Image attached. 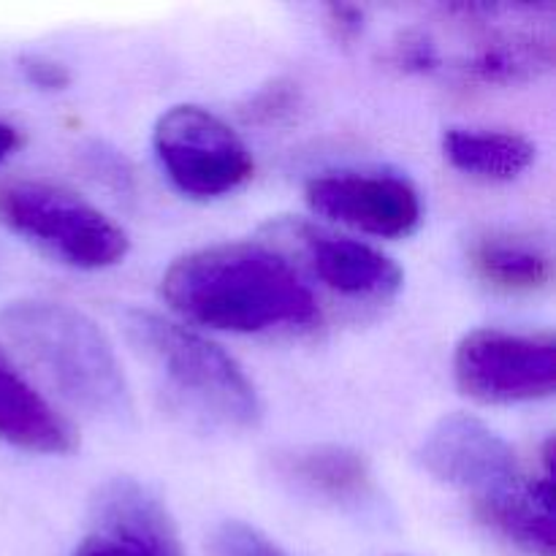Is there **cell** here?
<instances>
[{
    "mask_svg": "<svg viewBox=\"0 0 556 556\" xmlns=\"http://www.w3.org/2000/svg\"><path fill=\"white\" fill-rule=\"evenodd\" d=\"M394 63L405 71H432L440 63V54L424 33L410 30L394 43Z\"/></svg>",
    "mask_w": 556,
    "mask_h": 556,
    "instance_id": "ac0fdd59",
    "label": "cell"
},
{
    "mask_svg": "<svg viewBox=\"0 0 556 556\" xmlns=\"http://www.w3.org/2000/svg\"><path fill=\"white\" fill-rule=\"evenodd\" d=\"M0 440L30 454H68L76 432L0 351Z\"/></svg>",
    "mask_w": 556,
    "mask_h": 556,
    "instance_id": "7c38bea8",
    "label": "cell"
},
{
    "mask_svg": "<svg viewBox=\"0 0 556 556\" xmlns=\"http://www.w3.org/2000/svg\"><path fill=\"white\" fill-rule=\"evenodd\" d=\"M16 144H20V134L11 125L0 123V161H5L16 150Z\"/></svg>",
    "mask_w": 556,
    "mask_h": 556,
    "instance_id": "603a6c76",
    "label": "cell"
},
{
    "mask_svg": "<svg viewBox=\"0 0 556 556\" xmlns=\"http://www.w3.org/2000/svg\"><path fill=\"white\" fill-rule=\"evenodd\" d=\"M291 103H293V92L286 90L282 85H275L269 87V90L261 92L258 101H255V114H269V117H277L280 112L291 109Z\"/></svg>",
    "mask_w": 556,
    "mask_h": 556,
    "instance_id": "44dd1931",
    "label": "cell"
},
{
    "mask_svg": "<svg viewBox=\"0 0 556 556\" xmlns=\"http://www.w3.org/2000/svg\"><path fill=\"white\" fill-rule=\"evenodd\" d=\"M163 296L193 324L237 334L313 329L320 320L315 293L299 271L255 242H223L182 255L163 275Z\"/></svg>",
    "mask_w": 556,
    "mask_h": 556,
    "instance_id": "6da1fadb",
    "label": "cell"
},
{
    "mask_svg": "<svg viewBox=\"0 0 556 556\" xmlns=\"http://www.w3.org/2000/svg\"><path fill=\"white\" fill-rule=\"evenodd\" d=\"M125 331L134 351L155 369L168 394L195 416L237 432L261 421L264 410L253 380L199 331L147 309H128Z\"/></svg>",
    "mask_w": 556,
    "mask_h": 556,
    "instance_id": "3957f363",
    "label": "cell"
},
{
    "mask_svg": "<svg viewBox=\"0 0 556 556\" xmlns=\"http://www.w3.org/2000/svg\"><path fill=\"white\" fill-rule=\"evenodd\" d=\"M456 386L483 405H514L552 396L556 389L554 334L476 329L456 345Z\"/></svg>",
    "mask_w": 556,
    "mask_h": 556,
    "instance_id": "8992f818",
    "label": "cell"
},
{
    "mask_svg": "<svg viewBox=\"0 0 556 556\" xmlns=\"http://www.w3.org/2000/svg\"><path fill=\"white\" fill-rule=\"evenodd\" d=\"M20 68L25 74V79L30 85L41 87V90H63L71 81L68 68L63 63H58V60L47 58V54H25L20 60Z\"/></svg>",
    "mask_w": 556,
    "mask_h": 556,
    "instance_id": "d6986e66",
    "label": "cell"
},
{
    "mask_svg": "<svg viewBox=\"0 0 556 556\" xmlns=\"http://www.w3.org/2000/svg\"><path fill=\"white\" fill-rule=\"evenodd\" d=\"M271 231L296 248L304 264L331 291L351 299H391L402 288L394 258L358 239L342 237L307 220H280Z\"/></svg>",
    "mask_w": 556,
    "mask_h": 556,
    "instance_id": "9c48e42d",
    "label": "cell"
},
{
    "mask_svg": "<svg viewBox=\"0 0 556 556\" xmlns=\"http://www.w3.org/2000/svg\"><path fill=\"white\" fill-rule=\"evenodd\" d=\"M212 556H286L264 532L244 521H226L212 532Z\"/></svg>",
    "mask_w": 556,
    "mask_h": 556,
    "instance_id": "e0dca14e",
    "label": "cell"
},
{
    "mask_svg": "<svg viewBox=\"0 0 556 556\" xmlns=\"http://www.w3.org/2000/svg\"><path fill=\"white\" fill-rule=\"evenodd\" d=\"M155 155L172 182L193 199H220L253 177V155L237 130L210 109L182 103L152 130Z\"/></svg>",
    "mask_w": 556,
    "mask_h": 556,
    "instance_id": "5b68a950",
    "label": "cell"
},
{
    "mask_svg": "<svg viewBox=\"0 0 556 556\" xmlns=\"http://www.w3.org/2000/svg\"><path fill=\"white\" fill-rule=\"evenodd\" d=\"M472 266L489 286L510 293L541 291L552 280V255L519 237H483L472 248Z\"/></svg>",
    "mask_w": 556,
    "mask_h": 556,
    "instance_id": "2e32d148",
    "label": "cell"
},
{
    "mask_svg": "<svg viewBox=\"0 0 556 556\" xmlns=\"http://www.w3.org/2000/svg\"><path fill=\"white\" fill-rule=\"evenodd\" d=\"M443 152L467 177L508 182L532 166L538 150L527 136L510 130L451 128L443 136Z\"/></svg>",
    "mask_w": 556,
    "mask_h": 556,
    "instance_id": "5bb4252c",
    "label": "cell"
},
{
    "mask_svg": "<svg viewBox=\"0 0 556 556\" xmlns=\"http://www.w3.org/2000/svg\"><path fill=\"white\" fill-rule=\"evenodd\" d=\"M326 16H329V27L340 41H353L364 30V11L358 5L331 3L326 9Z\"/></svg>",
    "mask_w": 556,
    "mask_h": 556,
    "instance_id": "ffe728a7",
    "label": "cell"
},
{
    "mask_svg": "<svg viewBox=\"0 0 556 556\" xmlns=\"http://www.w3.org/2000/svg\"><path fill=\"white\" fill-rule=\"evenodd\" d=\"M96 535L128 556H185L161 500L134 478H112L92 497Z\"/></svg>",
    "mask_w": 556,
    "mask_h": 556,
    "instance_id": "30bf717a",
    "label": "cell"
},
{
    "mask_svg": "<svg viewBox=\"0 0 556 556\" xmlns=\"http://www.w3.org/2000/svg\"><path fill=\"white\" fill-rule=\"evenodd\" d=\"M0 329L76 410L103 421H123L130 413V389L117 353L81 309L22 299L3 307Z\"/></svg>",
    "mask_w": 556,
    "mask_h": 556,
    "instance_id": "7a4b0ae2",
    "label": "cell"
},
{
    "mask_svg": "<svg viewBox=\"0 0 556 556\" xmlns=\"http://www.w3.org/2000/svg\"><path fill=\"white\" fill-rule=\"evenodd\" d=\"M478 516L497 535L532 556H554V472L521 478L514 489L476 503Z\"/></svg>",
    "mask_w": 556,
    "mask_h": 556,
    "instance_id": "4fadbf2b",
    "label": "cell"
},
{
    "mask_svg": "<svg viewBox=\"0 0 556 556\" xmlns=\"http://www.w3.org/2000/svg\"><path fill=\"white\" fill-rule=\"evenodd\" d=\"M277 478L304 497L329 505H358L372 494V467L356 448L334 443L296 445L271 459Z\"/></svg>",
    "mask_w": 556,
    "mask_h": 556,
    "instance_id": "8fae6325",
    "label": "cell"
},
{
    "mask_svg": "<svg viewBox=\"0 0 556 556\" xmlns=\"http://www.w3.org/2000/svg\"><path fill=\"white\" fill-rule=\"evenodd\" d=\"M424 470L438 481L476 497V503L508 492L521 481L516 451L492 427L470 413H448L421 440Z\"/></svg>",
    "mask_w": 556,
    "mask_h": 556,
    "instance_id": "52a82bcc",
    "label": "cell"
},
{
    "mask_svg": "<svg viewBox=\"0 0 556 556\" xmlns=\"http://www.w3.org/2000/svg\"><path fill=\"white\" fill-rule=\"evenodd\" d=\"M315 215L372 237H407L421 223V195L405 177L383 172H334L307 182Z\"/></svg>",
    "mask_w": 556,
    "mask_h": 556,
    "instance_id": "ba28073f",
    "label": "cell"
},
{
    "mask_svg": "<svg viewBox=\"0 0 556 556\" xmlns=\"http://www.w3.org/2000/svg\"><path fill=\"white\" fill-rule=\"evenodd\" d=\"M0 223L49 258L74 269H106L128 255V233L63 185H0Z\"/></svg>",
    "mask_w": 556,
    "mask_h": 556,
    "instance_id": "277c9868",
    "label": "cell"
},
{
    "mask_svg": "<svg viewBox=\"0 0 556 556\" xmlns=\"http://www.w3.org/2000/svg\"><path fill=\"white\" fill-rule=\"evenodd\" d=\"M74 556H128V554H125L119 546H114V543H109L106 538L90 535L79 548H76Z\"/></svg>",
    "mask_w": 556,
    "mask_h": 556,
    "instance_id": "7402d4cb",
    "label": "cell"
},
{
    "mask_svg": "<svg viewBox=\"0 0 556 556\" xmlns=\"http://www.w3.org/2000/svg\"><path fill=\"white\" fill-rule=\"evenodd\" d=\"M554 65L552 33L500 30L483 38L476 52L465 60V71L486 85L535 79Z\"/></svg>",
    "mask_w": 556,
    "mask_h": 556,
    "instance_id": "9a60e30c",
    "label": "cell"
}]
</instances>
